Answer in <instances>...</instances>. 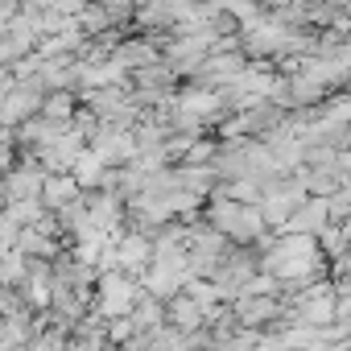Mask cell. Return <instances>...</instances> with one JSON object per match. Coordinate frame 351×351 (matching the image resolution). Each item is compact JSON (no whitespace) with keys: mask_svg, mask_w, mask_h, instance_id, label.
Returning a JSON list of instances; mask_svg holds the SVG:
<instances>
[{"mask_svg":"<svg viewBox=\"0 0 351 351\" xmlns=\"http://www.w3.org/2000/svg\"><path fill=\"white\" fill-rule=\"evenodd\" d=\"M128 302H132V289H128L124 281H116V277H112V281H108V302H104V306L116 314V310H128Z\"/></svg>","mask_w":351,"mask_h":351,"instance_id":"obj_1","label":"cell"}]
</instances>
